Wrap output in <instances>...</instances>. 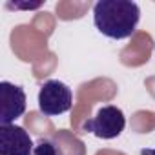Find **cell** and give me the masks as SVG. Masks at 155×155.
<instances>
[{"mask_svg":"<svg viewBox=\"0 0 155 155\" xmlns=\"http://www.w3.org/2000/svg\"><path fill=\"white\" fill-rule=\"evenodd\" d=\"M140 8L131 0H101L93 6V24L108 38L122 40L135 33Z\"/></svg>","mask_w":155,"mask_h":155,"instance_id":"obj_1","label":"cell"},{"mask_svg":"<svg viewBox=\"0 0 155 155\" xmlns=\"http://www.w3.org/2000/svg\"><path fill=\"white\" fill-rule=\"evenodd\" d=\"M73 106V93L68 84L60 81H46L38 91V110L46 117H55L69 111Z\"/></svg>","mask_w":155,"mask_h":155,"instance_id":"obj_2","label":"cell"},{"mask_svg":"<svg viewBox=\"0 0 155 155\" xmlns=\"http://www.w3.org/2000/svg\"><path fill=\"white\" fill-rule=\"evenodd\" d=\"M82 128H84V131H90L95 137L108 140V139L119 137L124 131V128H126V117H124V113H122L120 108L108 104V106H102L93 119L86 120L82 124Z\"/></svg>","mask_w":155,"mask_h":155,"instance_id":"obj_3","label":"cell"},{"mask_svg":"<svg viewBox=\"0 0 155 155\" xmlns=\"http://www.w3.org/2000/svg\"><path fill=\"white\" fill-rule=\"evenodd\" d=\"M26 111V93L20 86L2 81L0 82V126L13 124L15 119Z\"/></svg>","mask_w":155,"mask_h":155,"instance_id":"obj_4","label":"cell"},{"mask_svg":"<svg viewBox=\"0 0 155 155\" xmlns=\"http://www.w3.org/2000/svg\"><path fill=\"white\" fill-rule=\"evenodd\" d=\"M29 133L17 124L0 126V155H33Z\"/></svg>","mask_w":155,"mask_h":155,"instance_id":"obj_5","label":"cell"},{"mask_svg":"<svg viewBox=\"0 0 155 155\" xmlns=\"http://www.w3.org/2000/svg\"><path fill=\"white\" fill-rule=\"evenodd\" d=\"M33 155H62V150L51 139H38L33 148Z\"/></svg>","mask_w":155,"mask_h":155,"instance_id":"obj_6","label":"cell"}]
</instances>
